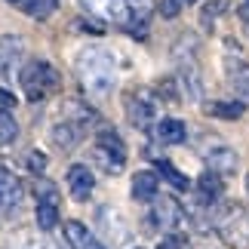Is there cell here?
I'll use <instances>...</instances> for the list:
<instances>
[{
  "mask_svg": "<svg viewBox=\"0 0 249 249\" xmlns=\"http://www.w3.org/2000/svg\"><path fill=\"white\" fill-rule=\"evenodd\" d=\"M74 68H77V77H80V86H83L86 95L102 99V95L111 92V86H114V55L108 50H102V46H86V50H80Z\"/></svg>",
  "mask_w": 249,
  "mask_h": 249,
  "instance_id": "6da1fadb",
  "label": "cell"
},
{
  "mask_svg": "<svg viewBox=\"0 0 249 249\" xmlns=\"http://www.w3.org/2000/svg\"><path fill=\"white\" fill-rule=\"evenodd\" d=\"M18 80H22V89H25L28 102H43L46 95H53L62 86L59 71H55L50 62H43V59L28 62L25 68L18 71Z\"/></svg>",
  "mask_w": 249,
  "mask_h": 249,
  "instance_id": "7a4b0ae2",
  "label": "cell"
},
{
  "mask_svg": "<svg viewBox=\"0 0 249 249\" xmlns=\"http://www.w3.org/2000/svg\"><path fill=\"white\" fill-rule=\"evenodd\" d=\"M215 231L225 246L249 249V209L240 203H228L222 213H215Z\"/></svg>",
  "mask_w": 249,
  "mask_h": 249,
  "instance_id": "3957f363",
  "label": "cell"
},
{
  "mask_svg": "<svg viewBox=\"0 0 249 249\" xmlns=\"http://www.w3.org/2000/svg\"><path fill=\"white\" fill-rule=\"evenodd\" d=\"M92 163L99 166L102 172L108 176H120L123 172V163H126V145L120 142V136L114 129H102L92 142V151H89Z\"/></svg>",
  "mask_w": 249,
  "mask_h": 249,
  "instance_id": "277c9868",
  "label": "cell"
},
{
  "mask_svg": "<svg viewBox=\"0 0 249 249\" xmlns=\"http://www.w3.org/2000/svg\"><path fill=\"white\" fill-rule=\"evenodd\" d=\"M123 105H126V117L136 129H151L157 126V102L154 95L145 92V89H136V92H126L123 95Z\"/></svg>",
  "mask_w": 249,
  "mask_h": 249,
  "instance_id": "5b68a950",
  "label": "cell"
},
{
  "mask_svg": "<svg viewBox=\"0 0 249 249\" xmlns=\"http://www.w3.org/2000/svg\"><path fill=\"white\" fill-rule=\"evenodd\" d=\"M200 154L209 163V169H215L218 176H234L237 166H240L237 151L231 145H225V142H218V136H209L206 145H200Z\"/></svg>",
  "mask_w": 249,
  "mask_h": 249,
  "instance_id": "8992f818",
  "label": "cell"
},
{
  "mask_svg": "<svg viewBox=\"0 0 249 249\" xmlns=\"http://www.w3.org/2000/svg\"><path fill=\"white\" fill-rule=\"evenodd\" d=\"M151 218H154V225L160 231H176V228L185 222V209L176 197L169 194H157L154 197V209H151Z\"/></svg>",
  "mask_w": 249,
  "mask_h": 249,
  "instance_id": "52a82bcc",
  "label": "cell"
},
{
  "mask_svg": "<svg viewBox=\"0 0 249 249\" xmlns=\"http://www.w3.org/2000/svg\"><path fill=\"white\" fill-rule=\"evenodd\" d=\"M80 3L86 6V13H92V16H102V18H108V22L114 25H132V6H129V0H80Z\"/></svg>",
  "mask_w": 249,
  "mask_h": 249,
  "instance_id": "ba28073f",
  "label": "cell"
},
{
  "mask_svg": "<svg viewBox=\"0 0 249 249\" xmlns=\"http://www.w3.org/2000/svg\"><path fill=\"white\" fill-rule=\"evenodd\" d=\"M59 225V194L53 185H37V228L40 231H53Z\"/></svg>",
  "mask_w": 249,
  "mask_h": 249,
  "instance_id": "9c48e42d",
  "label": "cell"
},
{
  "mask_svg": "<svg viewBox=\"0 0 249 249\" xmlns=\"http://www.w3.org/2000/svg\"><path fill=\"white\" fill-rule=\"evenodd\" d=\"M25 55V40L16 34H6L0 37V77H13V71L18 68Z\"/></svg>",
  "mask_w": 249,
  "mask_h": 249,
  "instance_id": "30bf717a",
  "label": "cell"
},
{
  "mask_svg": "<svg viewBox=\"0 0 249 249\" xmlns=\"http://www.w3.org/2000/svg\"><path fill=\"white\" fill-rule=\"evenodd\" d=\"M225 77H228V86L240 95V102H249V62L237 59V55H228L225 59Z\"/></svg>",
  "mask_w": 249,
  "mask_h": 249,
  "instance_id": "8fae6325",
  "label": "cell"
},
{
  "mask_svg": "<svg viewBox=\"0 0 249 249\" xmlns=\"http://www.w3.org/2000/svg\"><path fill=\"white\" fill-rule=\"evenodd\" d=\"M68 188H71V197L74 200H89L92 197V188H95V176H92V169L86 166V163H74L68 169Z\"/></svg>",
  "mask_w": 249,
  "mask_h": 249,
  "instance_id": "7c38bea8",
  "label": "cell"
},
{
  "mask_svg": "<svg viewBox=\"0 0 249 249\" xmlns=\"http://www.w3.org/2000/svg\"><path fill=\"white\" fill-rule=\"evenodd\" d=\"M80 136H83V126H80V123H74V120H65V117H62V123H55L53 132H50L53 145L59 148V151L77 148L80 145Z\"/></svg>",
  "mask_w": 249,
  "mask_h": 249,
  "instance_id": "4fadbf2b",
  "label": "cell"
},
{
  "mask_svg": "<svg viewBox=\"0 0 249 249\" xmlns=\"http://www.w3.org/2000/svg\"><path fill=\"white\" fill-rule=\"evenodd\" d=\"M65 240H68L71 249H105L99 243V237L86 231L83 222H65Z\"/></svg>",
  "mask_w": 249,
  "mask_h": 249,
  "instance_id": "5bb4252c",
  "label": "cell"
},
{
  "mask_svg": "<svg viewBox=\"0 0 249 249\" xmlns=\"http://www.w3.org/2000/svg\"><path fill=\"white\" fill-rule=\"evenodd\" d=\"M22 203V181L9 169H0V209H16Z\"/></svg>",
  "mask_w": 249,
  "mask_h": 249,
  "instance_id": "9a60e30c",
  "label": "cell"
},
{
  "mask_svg": "<svg viewBox=\"0 0 249 249\" xmlns=\"http://www.w3.org/2000/svg\"><path fill=\"white\" fill-rule=\"evenodd\" d=\"M154 136L163 142V145H181V142L188 139V126L181 120H176V117H163L154 126Z\"/></svg>",
  "mask_w": 249,
  "mask_h": 249,
  "instance_id": "2e32d148",
  "label": "cell"
},
{
  "mask_svg": "<svg viewBox=\"0 0 249 249\" xmlns=\"http://www.w3.org/2000/svg\"><path fill=\"white\" fill-rule=\"evenodd\" d=\"M197 197H200V203H206V206H213L215 200L222 197V178H218L215 169H206L203 176L197 178Z\"/></svg>",
  "mask_w": 249,
  "mask_h": 249,
  "instance_id": "e0dca14e",
  "label": "cell"
},
{
  "mask_svg": "<svg viewBox=\"0 0 249 249\" xmlns=\"http://www.w3.org/2000/svg\"><path fill=\"white\" fill-rule=\"evenodd\" d=\"M157 188H160V181H157L154 172H136L132 176V200L148 203V200L157 197Z\"/></svg>",
  "mask_w": 249,
  "mask_h": 249,
  "instance_id": "ac0fdd59",
  "label": "cell"
},
{
  "mask_svg": "<svg viewBox=\"0 0 249 249\" xmlns=\"http://www.w3.org/2000/svg\"><path fill=\"white\" fill-rule=\"evenodd\" d=\"M206 114L209 117H222V120H237L243 114V102H209Z\"/></svg>",
  "mask_w": 249,
  "mask_h": 249,
  "instance_id": "d6986e66",
  "label": "cell"
},
{
  "mask_svg": "<svg viewBox=\"0 0 249 249\" xmlns=\"http://www.w3.org/2000/svg\"><path fill=\"white\" fill-rule=\"evenodd\" d=\"M157 169H160V176H163L172 188H178V191H191V178L188 176H181V172L169 163V160H157Z\"/></svg>",
  "mask_w": 249,
  "mask_h": 249,
  "instance_id": "ffe728a7",
  "label": "cell"
},
{
  "mask_svg": "<svg viewBox=\"0 0 249 249\" xmlns=\"http://www.w3.org/2000/svg\"><path fill=\"white\" fill-rule=\"evenodd\" d=\"M16 136H18V123H16V117H13L6 108H0V145H9V142H16Z\"/></svg>",
  "mask_w": 249,
  "mask_h": 249,
  "instance_id": "44dd1931",
  "label": "cell"
},
{
  "mask_svg": "<svg viewBox=\"0 0 249 249\" xmlns=\"http://www.w3.org/2000/svg\"><path fill=\"white\" fill-rule=\"evenodd\" d=\"M22 9L31 18H46V16H53L55 0H22Z\"/></svg>",
  "mask_w": 249,
  "mask_h": 249,
  "instance_id": "7402d4cb",
  "label": "cell"
},
{
  "mask_svg": "<svg viewBox=\"0 0 249 249\" xmlns=\"http://www.w3.org/2000/svg\"><path fill=\"white\" fill-rule=\"evenodd\" d=\"M16 249H53L50 243L43 240V237H31V234H18V243H16Z\"/></svg>",
  "mask_w": 249,
  "mask_h": 249,
  "instance_id": "603a6c76",
  "label": "cell"
},
{
  "mask_svg": "<svg viewBox=\"0 0 249 249\" xmlns=\"http://www.w3.org/2000/svg\"><path fill=\"white\" fill-rule=\"evenodd\" d=\"M160 249H191V240L181 237V234H176V231H169L163 240H160Z\"/></svg>",
  "mask_w": 249,
  "mask_h": 249,
  "instance_id": "cb8c5ba5",
  "label": "cell"
},
{
  "mask_svg": "<svg viewBox=\"0 0 249 249\" xmlns=\"http://www.w3.org/2000/svg\"><path fill=\"white\" fill-rule=\"evenodd\" d=\"M157 95H160V99H166V102H178V92H176V80H172V77L160 80V86H157Z\"/></svg>",
  "mask_w": 249,
  "mask_h": 249,
  "instance_id": "d4e9b609",
  "label": "cell"
},
{
  "mask_svg": "<svg viewBox=\"0 0 249 249\" xmlns=\"http://www.w3.org/2000/svg\"><path fill=\"white\" fill-rule=\"evenodd\" d=\"M25 163H28V169H31V172H43L46 169V154H40V151H28Z\"/></svg>",
  "mask_w": 249,
  "mask_h": 249,
  "instance_id": "484cf974",
  "label": "cell"
},
{
  "mask_svg": "<svg viewBox=\"0 0 249 249\" xmlns=\"http://www.w3.org/2000/svg\"><path fill=\"white\" fill-rule=\"evenodd\" d=\"M181 3H185V0H160V16H163V18H176L181 13Z\"/></svg>",
  "mask_w": 249,
  "mask_h": 249,
  "instance_id": "4316f807",
  "label": "cell"
},
{
  "mask_svg": "<svg viewBox=\"0 0 249 249\" xmlns=\"http://www.w3.org/2000/svg\"><path fill=\"white\" fill-rule=\"evenodd\" d=\"M0 108H16V95L9 92V89H3V86H0Z\"/></svg>",
  "mask_w": 249,
  "mask_h": 249,
  "instance_id": "83f0119b",
  "label": "cell"
},
{
  "mask_svg": "<svg viewBox=\"0 0 249 249\" xmlns=\"http://www.w3.org/2000/svg\"><path fill=\"white\" fill-rule=\"evenodd\" d=\"M9 3H16V6H22V0H9Z\"/></svg>",
  "mask_w": 249,
  "mask_h": 249,
  "instance_id": "f1b7e54d",
  "label": "cell"
},
{
  "mask_svg": "<svg viewBox=\"0 0 249 249\" xmlns=\"http://www.w3.org/2000/svg\"><path fill=\"white\" fill-rule=\"evenodd\" d=\"M185 3H197V0H185Z\"/></svg>",
  "mask_w": 249,
  "mask_h": 249,
  "instance_id": "f546056e",
  "label": "cell"
},
{
  "mask_svg": "<svg viewBox=\"0 0 249 249\" xmlns=\"http://www.w3.org/2000/svg\"><path fill=\"white\" fill-rule=\"evenodd\" d=\"M136 249H142V246H136Z\"/></svg>",
  "mask_w": 249,
  "mask_h": 249,
  "instance_id": "4dcf8cb0",
  "label": "cell"
},
{
  "mask_svg": "<svg viewBox=\"0 0 249 249\" xmlns=\"http://www.w3.org/2000/svg\"><path fill=\"white\" fill-rule=\"evenodd\" d=\"M246 3H249V0H246Z\"/></svg>",
  "mask_w": 249,
  "mask_h": 249,
  "instance_id": "1f68e13d",
  "label": "cell"
}]
</instances>
